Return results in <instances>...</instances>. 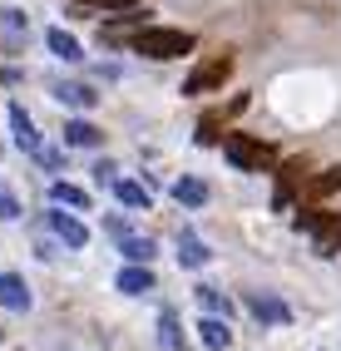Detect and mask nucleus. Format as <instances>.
Here are the masks:
<instances>
[{"label": "nucleus", "instance_id": "obj_4", "mask_svg": "<svg viewBox=\"0 0 341 351\" xmlns=\"http://www.w3.org/2000/svg\"><path fill=\"white\" fill-rule=\"evenodd\" d=\"M307 169H312L307 158H287L282 169H277V198H272V203H277V213H287V208H292V198H297V189L307 183Z\"/></svg>", "mask_w": 341, "mask_h": 351}, {"label": "nucleus", "instance_id": "obj_1", "mask_svg": "<svg viewBox=\"0 0 341 351\" xmlns=\"http://www.w3.org/2000/svg\"><path fill=\"white\" fill-rule=\"evenodd\" d=\"M129 45H134V55H144V60H184V55H193V35L173 30V25H139L129 35Z\"/></svg>", "mask_w": 341, "mask_h": 351}, {"label": "nucleus", "instance_id": "obj_27", "mask_svg": "<svg viewBox=\"0 0 341 351\" xmlns=\"http://www.w3.org/2000/svg\"><path fill=\"white\" fill-rule=\"evenodd\" d=\"M0 20H5L10 30H30V15L25 10H0Z\"/></svg>", "mask_w": 341, "mask_h": 351}, {"label": "nucleus", "instance_id": "obj_14", "mask_svg": "<svg viewBox=\"0 0 341 351\" xmlns=\"http://www.w3.org/2000/svg\"><path fill=\"white\" fill-rule=\"evenodd\" d=\"M178 263H184V267H208V263H213V252L184 228V232H178Z\"/></svg>", "mask_w": 341, "mask_h": 351}, {"label": "nucleus", "instance_id": "obj_29", "mask_svg": "<svg viewBox=\"0 0 341 351\" xmlns=\"http://www.w3.org/2000/svg\"><path fill=\"white\" fill-rule=\"evenodd\" d=\"M94 5H99V10H129L134 0H94Z\"/></svg>", "mask_w": 341, "mask_h": 351}, {"label": "nucleus", "instance_id": "obj_15", "mask_svg": "<svg viewBox=\"0 0 341 351\" xmlns=\"http://www.w3.org/2000/svg\"><path fill=\"white\" fill-rule=\"evenodd\" d=\"M109 189L119 193V203H124V208H134V213H139V208L149 213V203H153V198H149V189H144V183H134V178H114Z\"/></svg>", "mask_w": 341, "mask_h": 351}, {"label": "nucleus", "instance_id": "obj_2", "mask_svg": "<svg viewBox=\"0 0 341 351\" xmlns=\"http://www.w3.org/2000/svg\"><path fill=\"white\" fill-rule=\"evenodd\" d=\"M218 144H223L227 163H233V169H242V173H262V169H272V163H277V149L262 144V138H253V134H223Z\"/></svg>", "mask_w": 341, "mask_h": 351}, {"label": "nucleus", "instance_id": "obj_6", "mask_svg": "<svg viewBox=\"0 0 341 351\" xmlns=\"http://www.w3.org/2000/svg\"><path fill=\"white\" fill-rule=\"evenodd\" d=\"M104 144V129L89 124V119H64V149H99Z\"/></svg>", "mask_w": 341, "mask_h": 351}, {"label": "nucleus", "instance_id": "obj_3", "mask_svg": "<svg viewBox=\"0 0 341 351\" xmlns=\"http://www.w3.org/2000/svg\"><path fill=\"white\" fill-rule=\"evenodd\" d=\"M233 75V50H223L218 60H208V64H198L193 75L184 80V95H208V89H223V80Z\"/></svg>", "mask_w": 341, "mask_h": 351}, {"label": "nucleus", "instance_id": "obj_18", "mask_svg": "<svg viewBox=\"0 0 341 351\" xmlns=\"http://www.w3.org/2000/svg\"><path fill=\"white\" fill-rule=\"evenodd\" d=\"M173 198L184 208H203V203H208V183H203V178H178L173 183Z\"/></svg>", "mask_w": 341, "mask_h": 351}, {"label": "nucleus", "instance_id": "obj_25", "mask_svg": "<svg viewBox=\"0 0 341 351\" xmlns=\"http://www.w3.org/2000/svg\"><path fill=\"white\" fill-rule=\"evenodd\" d=\"M20 213H25V208H20V198H15V193H5V189H0V223H15Z\"/></svg>", "mask_w": 341, "mask_h": 351}, {"label": "nucleus", "instance_id": "obj_7", "mask_svg": "<svg viewBox=\"0 0 341 351\" xmlns=\"http://www.w3.org/2000/svg\"><path fill=\"white\" fill-rule=\"evenodd\" d=\"M247 312H253L257 322H287V302L282 297H272V292H247Z\"/></svg>", "mask_w": 341, "mask_h": 351}, {"label": "nucleus", "instance_id": "obj_10", "mask_svg": "<svg viewBox=\"0 0 341 351\" xmlns=\"http://www.w3.org/2000/svg\"><path fill=\"white\" fill-rule=\"evenodd\" d=\"M50 228L60 232L64 247H84V243H89V228H84L75 213H50Z\"/></svg>", "mask_w": 341, "mask_h": 351}, {"label": "nucleus", "instance_id": "obj_26", "mask_svg": "<svg viewBox=\"0 0 341 351\" xmlns=\"http://www.w3.org/2000/svg\"><path fill=\"white\" fill-rule=\"evenodd\" d=\"M114 178H119V163H114V158H99V163H94V183H99V189H109Z\"/></svg>", "mask_w": 341, "mask_h": 351}, {"label": "nucleus", "instance_id": "obj_17", "mask_svg": "<svg viewBox=\"0 0 341 351\" xmlns=\"http://www.w3.org/2000/svg\"><path fill=\"white\" fill-rule=\"evenodd\" d=\"M341 252V213H331L316 232V257H336Z\"/></svg>", "mask_w": 341, "mask_h": 351}, {"label": "nucleus", "instance_id": "obj_21", "mask_svg": "<svg viewBox=\"0 0 341 351\" xmlns=\"http://www.w3.org/2000/svg\"><path fill=\"white\" fill-rule=\"evenodd\" d=\"M119 252L129 257V263H153V238H134V232H129V238H119Z\"/></svg>", "mask_w": 341, "mask_h": 351}, {"label": "nucleus", "instance_id": "obj_24", "mask_svg": "<svg viewBox=\"0 0 341 351\" xmlns=\"http://www.w3.org/2000/svg\"><path fill=\"white\" fill-rule=\"evenodd\" d=\"M223 129V114H203V119H198V144H218V134Z\"/></svg>", "mask_w": 341, "mask_h": 351}, {"label": "nucleus", "instance_id": "obj_5", "mask_svg": "<svg viewBox=\"0 0 341 351\" xmlns=\"http://www.w3.org/2000/svg\"><path fill=\"white\" fill-rule=\"evenodd\" d=\"M0 307L5 312H30V287L20 272H0Z\"/></svg>", "mask_w": 341, "mask_h": 351}, {"label": "nucleus", "instance_id": "obj_19", "mask_svg": "<svg viewBox=\"0 0 341 351\" xmlns=\"http://www.w3.org/2000/svg\"><path fill=\"white\" fill-rule=\"evenodd\" d=\"M158 341H164L168 351H188V337H184V326H178V317H173V312L158 317Z\"/></svg>", "mask_w": 341, "mask_h": 351}, {"label": "nucleus", "instance_id": "obj_9", "mask_svg": "<svg viewBox=\"0 0 341 351\" xmlns=\"http://www.w3.org/2000/svg\"><path fill=\"white\" fill-rule=\"evenodd\" d=\"M158 282H153V267L149 263H134V267H124L119 272V292H129V297H144V292H153Z\"/></svg>", "mask_w": 341, "mask_h": 351}, {"label": "nucleus", "instance_id": "obj_8", "mask_svg": "<svg viewBox=\"0 0 341 351\" xmlns=\"http://www.w3.org/2000/svg\"><path fill=\"white\" fill-rule=\"evenodd\" d=\"M302 193H307V203H322V198L341 193V163H336V169H322L316 178H307V183H302Z\"/></svg>", "mask_w": 341, "mask_h": 351}, {"label": "nucleus", "instance_id": "obj_22", "mask_svg": "<svg viewBox=\"0 0 341 351\" xmlns=\"http://www.w3.org/2000/svg\"><path fill=\"white\" fill-rule=\"evenodd\" d=\"M198 307L213 312V317H227V312H233V302H227L218 287H198Z\"/></svg>", "mask_w": 341, "mask_h": 351}, {"label": "nucleus", "instance_id": "obj_13", "mask_svg": "<svg viewBox=\"0 0 341 351\" xmlns=\"http://www.w3.org/2000/svg\"><path fill=\"white\" fill-rule=\"evenodd\" d=\"M55 99L60 104H70V109H79V114H89V109H94L99 104V95H94V89H89V84H55Z\"/></svg>", "mask_w": 341, "mask_h": 351}, {"label": "nucleus", "instance_id": "obj_28", "mask_svg": "<svg viewBox=\"0 0 341 351\" xmlns=\"http://www.w3.org/2000/svg\"><path fill=\"white\" fill-rule=\"evenodd\" d=\"M104 232H114V238H129V223H124V218H104Z\"/></svg>", "mask_w": 341, "mask_h": 351}, {"label": "nucleus", "instance_id": "obj_11", "mask_svg": "<svg viewBox=\"0 0 341 351\" xmlns=\"http://www.w3.org/2000/svg\"><path fill=\"white\" fill-rule=\"evenodd\" d=\"M10 129H15V144L25 149V154L40 149V134H35V119L25 114V104H10Z\"/></svg>", "mask_w": 341, "mask_h": 351}, {"label": "nucleus", "instance_id": "obj_23", "mask_svg": "<svg viewBox=\"0 0 341 351\" xmlns=\"http://www.w3.org/2000/svg\"><path fill=\"white\" fill-rule=\"evenodd\" d=\"M331 213H327V208L322 203H302V213H297V228L302 232H322V223H327Z\"/></svg>", "mask_w": 341, "mask_h": 351}, {"label": "nucleus", "instance_id": "obj_12", "mask_svg": "<svg viewBox=\"0 0 341 351\" xmlns=\"http://www.w3.org/2000/svg\"><path fill=\"white\" fill-rule=\"evenodd\" d=\"M198 332H203V346H213V351H227L233 346V326H227V317H203L198 322Z\"/></svg>", "mask_w": 341, "mask_h": 351}, {"label": "nucleus", "instance_id": "obj_20", "mask_svg": "<svg viewBox=\"0 0 341 351\" xmlns=\"http://www.w3.org/2000/svg\"><path fill=\"white\" fill-rule=\"evenodd\" d=\"M50 198H55V208H75V213H84V208H89V193L75 189V183H55Z\"/></svg>", "mask_w": 341, "mask_h": 351}, {"label": "nucleus", "instance_id": "obj_16", "mask_svg": "<svg viewBox=\"0 0 341 351\" xmlns=\"http://www.w3.org/2000/svg\"><path fill=\"white\" fill-rule=\"evenodd\" d=\"M45 40H50V55H60L64 64H75V60H84V50H79V40H75L70 30H60V25H55L50 35H45Z\"/></svg>", "mask_w": 341, "mask_h": 351}]
</instances>
